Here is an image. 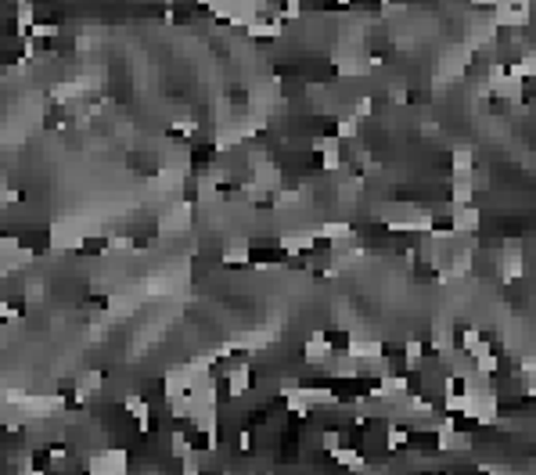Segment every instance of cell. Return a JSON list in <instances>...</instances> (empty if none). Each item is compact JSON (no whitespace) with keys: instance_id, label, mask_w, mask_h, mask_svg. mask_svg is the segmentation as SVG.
Returning a JSON list of instances; mask_svg holds the SVG:
<instances>
[{"instance_id":"obj_1","label":"cell","mask_w":536,"mask_h":475,"mask_svg":"<svg viewBox=\"0 0 536 475\" xmlns=\"http://www.w3.org/2000/svg\"><path fill=\"white\" fill-rule=\"evenodd\" d=\"M105 249H108L105 238H86V241H83V256H101Z\"/></svg>"}]
</instances>
